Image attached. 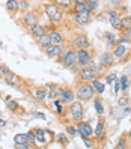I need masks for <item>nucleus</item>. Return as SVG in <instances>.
Wrapping results in <instances>:
<instances>
[{"label": "nucleus", "instance_id": "nucleus-6", "mask_svg": "<svg viewBox=\"0 0 131 149\" xmlns=\"http://www.w3.org/2000/svg\"><path fill=\"white\" fill-rule=\"evenodd\" d=\"M75 53H77V63L80 66H87V65L92 63V56L87 50L80 48V50H77Z\"/></svg>", "mask_w": 131, "mask_h": 149}, {"label": "nucleus", "instance_id": "nucleus-21", "mask_svg": "<svg viewBox=\"0 0 131 149\" xmlns=\"http://www.w3.org/2000/svg\"><path fill=\"white\" fill-rule=\"evenodd\" d=\"M93 107H95V111H97L98 116L104 115V106H102V101H101L100 96H97V98L93 100Z\"/></svg>", "mask_w": 131, "mask_h": 149}, {"label": "nucleus", "instance_id": "nucleus-11", "mask_svg": "<svg viewBox=\"0 0 131 149\" xmlns=\"http://www.w3.org/2000/svg\"><path fill=\"white\" fill-rule=\"evenodd\" d=\"M23 24L26 26V27H29V29H30L32 26L38 24V15L35 14V12H32V11L26 12L24 17H23Z\"/></svg>", "mask_w": 131, "mask_h": 149}, {"label": "nucleus", "instance_id": "nucleus-43", "mask_svg": "<svg viewBox=\"0 0 131 149\" xmlns=\"http://www.w3.org/2000/svg\"><path fill=\"white\" fill-rule=\"evenodd\" d=\"M0 72H2V74H9V69H8V66L2 65V66H0Z\"/></svg>", "mask_w": 131, "mask_h": 149}, {"label": "nucleus", "instance_id": "nucleus-3", "mask_svg": "<svg viewBox=\"0 0 131 149\" xmlns=\"http://www.w3.org/2000/svg\"><path fill=\"white\" fill-rule=\"evenodd\" d=\"M69 113H71V116L75 122H80L83 119V115H84L82 101H72L71 106H69Z\"/></svg>", "mask_w": 131, "mask_h": 149}, {"label": "nucleus", "instance_id": "nucleus-18", "mask_svg": "<svg viewBox=\"0 0 131 149\" xmlns=\"http://www.w3.org/2000/svg\"><path fill=\"white\" fill-rule=\"evenodd\" d=\"M110 24H111V27L113 29H116V30H124L125 27H124V23H122V18L119 15H116V17H110Z\"/></svg>", "mask_w": 131, "mask_h": 149}, {"label": "nucleus", "instance_id": "nucleus-34", "mask_svg": "<svg viewBox=\"0 0 131 149\" xmlns=\"http://www.w3.org/2000/svg\"><path fill=\"white\" fill-rule=\"evenodd\" d=\"M14 142L15 143H26V134H15Z\"/></svg>", "mask_w": 131, "mask_h": 149}, {"label": "nucleus", "instance_id": "nucleus-27", "mask_svg": "<svg viewBox=\"0 0 131 149\" xmlns=\"http://www.w3.org/2000/svg\"><path fill=\"white\" fill-rule=\"evenodd\" d=\"M118 104L121 107H128V104H130V96L125 93V95H122L121 98L118 100Z\"/></svg>", "mask_w": 131, "mask_h": 149}, {"label": "nucleus", "instance_id": "nucleus-40", "mask_svg": "<svg viewBox=\"0 0 131 149\" xmlns=\"http://www.w3.org/2000/svg\"><path fill=\"white\" fill-rule=\"evenodd\" d=\"M66 133L69 134V136H75L77 134V127H66Z\"/></svg>", "mask_w": 131, "mask_h": 149}, {"label": "nucleus", "instance_id": "nucleus-35", "mask_svg": "<svg viewBox=\"0 0 131 149\" xmlns=\"http://www.w3.org/2000/svg\"><path fill=\"white\" fill-rule=\"evenodd\" d=\"M56 139H57V142H59V143H62L63 146H68V143H69V142H68V139H66V136H65V134H59V136H57Z\"/></svg>", "mask_w": 131, "mask_h": 149}, {"label": "nucleus", "instance_id": "nucleus-1", "mask_svg": "<svg viewBox=\"0 0 131 149\" xmlns=\"http://www.w3.org/2000/svg\"><path fill=\"white\" fill-rule=\"evenodd\" d=\"M93 95H95V89L92 87V84H89V83H82L80 86H78V89H77V92H75V96L80 101H91L92 98H93Z\"/></svg>", "mask_w": 131, "mask_h": 149}, {"label": "nucleus", "instance_id": "nucleus-38", "mask_svg": "<svg viewBox=\"0 0 131 149\" xmlns=\"http://www.w3.org/2000/svg\"><path fill=\"white\" fill-rule=\"evenodd\" d=\"M54 106H56V111L57 113H63L65 111V109H63V106H62L60 101H54Z\"/></svg>", "mask_w": 131, "mask_h": 149}, {"label": "nucleus", "instance_id": "nucleus-15", "mask_svg": "<svg viewBox=\"0 0 131 149\" xmlns=\"http://www.w3.org/2000/svg\"><path fill=\"white\" fill-rule=\"evenodd\" d=\"M48 35H50L51 44L60 45V44L63 42V36H62V33H60V32H57V30H51V32H48Z\"/></svg>", "mask_w": 131, "mask_h": 149}, {"label": "nucleus", "instance_id": "nucleus-51", "mask_svg": "<svg viewBox=\"0 0 131 149\" xmlns=\"http://www.w3.org/2000/svg\"><path fill=\"white\" fill-rule=\"evenodd\" d=\"M0 96H2V93H0Z\"/></svg>", "mask_w": 131, "mask_h": 149}, {"label": "nucleus", "instance_id": "nucleus-23", "mask_svg": "<svg viewBox=\"0 0 131 149\" xmlns=\"http://www.w3.org/2000/svg\"><path fill=\"white\" fill-rule=\"evenodd\" d=\"M38 44H39L41 47H44V48H45V47H48L50 44H51L50 35H48V33H44L42 36H39V38H38Z\"/></svg>", "mask_w": 131, "mask_h": 149}, {"label": "nucleus", "instance_id": "nucleus-12", "mask_svg": "<svg viewBox=\"0 0 131 149\" xmlns=\"http://www.w3.org/2000/svg\"><path fill=\"white\" fill-rule=\"evenodd\" d=\"M104 127H106L104 118L100 116V119H98V125H97V128H95V131H93V134L97 136L98 140H102L104 137H106V131H104Z\"/></svg>", "mask_w": 131, "mask_h": 149}, {"label": "nucleus", "instance_id": "nucleus-44", "mask_svg": "<svg viewBox=\"0 0 131 149\" xmlns=\"http://www.w3.org/2000/svg\"><path fill=\"white\" fill-rule=\"evenodd\" d=\"M119 89H121V81L115 80V92H116V93H119Z\"/></svg>", "mask_w": 131, "mask_h": 149}, {"label": "nucleus", "instance_id": "nucleus-13", "mask_svg": "<svg viewBox=\"0 0 131 149\" xmlns=\"http://www.w3.org/2000/svg\"><path fill=\"white\" fill-rule=\"evenodd\" d=\"M91 21V12H78L75 14V23L80 24V26H84Z\"/></svg>", "mask_w": 131, "mask_h": 149}, {"label": "nucleus", "instance_id": "nucleus-5", "mask_svg": "<svg viewBox=\"0 0 131 149\" xmlns=\"http://www.w3.org/2000/svg\"><path fill=\"white\" fill-rule=\"evenodd\" d=\"M127 38H122L121 41H118V45L115 47V51H113V56L116 59H124L128 54V45H127Z\"/></svg>", "mask_w": 131, "mask_h": 149}, {"label": "nucleus", "instance_id": "nucleus-24", "mask_svg": "<svg viewBox=\"0 0 131 149\" xmlns=\"http://www.w3.org/2000/svg\"><path fill=\"white\" fill-rule=\"evenodd\" d=\"M36 136H35V133H33V130L32 131H29L27 134H26V143H27L29 146H35L36 145Z\"/></svg>", "mask_w": 131, "mask_h": 149}, {"label": "nucleus", "instance_id": "nucleus-46", "mask_svg": "<svg viewBox=\"0 0 131 149\" xmlns=\"http://www.w3.org/2000/svg\"><path fill=\"white\" fill-rule=\"evenodd\" d=\"M118 15V11H110L109 12V18H110V17H116Z\"/></svg>", "mask_w": 131, "mask_h": 149}, {"label": "nucleus", "instance_id": "nucleus-10", "mask_svg": "<svg viewBox=\"0 0 131 149\" xmlns=\"http://www.w3.org/2000/svg\"><path fill=\"white\" fill-rule=\"evenodd\" d=\"M59 98L62 102H72L74 98H75V93L69 89V87H60L59 89Z\"/></svg>", "mask_w": 131, "mask_h": 149}, {"label": "nucleus", "instance_id": "nucleus-25", "mask_svg": "<svg viewBox=\"0 0 131 149\" xmlns=\"http://www.w3.org/2000/svg\"><path fill=\"white\" fill-rule=\"evenodd\" d=\"M98 8V2H95V0H86V3H84V9L86 12H92L95 11Z\"/></svg>", "mask_w": 131, "mask_h": 149}, {"label": "nucleus", "instance_id": "nucleus-9", "mask_svg": "<svg viewBox=\"0 0 131 149\" xmlns=\"http://www.w3.org/2000/svg\"><path fill=\"white\" fill-rule=\"evenodd\" d=\"M77 133L80 134L82 137H91L93 134V130L91 127L89 122H77Z\"/></svg>", "mask_w": 131, "mask_h": 149}, {"label": "nucleus", "instance_id": "nucleus-22", "mask_svg": "<svg viewBox=\"0 0 131 149\" xmlns=\"http://www.w3.org/2000/svg\"><path fill=\"white\" fill-rule=\"evenodd\" d=\"M92 87H93V89L97 91L100 95L104 93V91H106V86H104V83H101L98 78H93V80H92Z\"/></svg>", "mask_w": 131, "mask_h": 149}, {"label": "nucleus", "instance_id": "nucleus-16", "mask_svg": "<svg viewBox=\"0 0 131 149\" xmlns=\"http://www.w3.org/2000/svg\"><path fill=\"white\" fill-rule=\"evenodd\" d=\"M113 53H110V51H106L102 56H101V59H100V65L101 66H110L111 63H113Z\"/></svg>", "mask_w": 131, "mask_h": 149}, {"label": "nucleus", "instance_id": "nucleus-8", "mask_svg": "<svg viewBox=\"0 0 131 149\" xmlns=\"http://www.w3.org/2000/svg\"><path fill=\"white\" fill-rule=\"evenodd\" d=\"M72 45L77 48V50H80V48H84V50H87L91 47V44H89V39H87V36L84 33H78L77 36L74 38V41H72Z\"/></svg>", "mask_w": 131, "mask_h": 149}, {"label": "nucleus", "instance_id": "nucleus-28", "mask_svg": "<svg viewBox=\"0 0 131 149\" xmlns=\"http://www.w3.org/2000/svg\"><path fill=\"white\" fill-rule=\"evenodd\" d=\"M54 3L62 9V8H69L72 5V0H54Z\"/></svg>", "mask_w": 131, "mask_h": 149}, {"label": "nucleus", "instance_id": "nucleus-2", "mask_svg": "<svg viewBox=\"0 0 131 149\" xmlns=\"http://www.w3.org/2000/svg\"><path fill=\"white\" fill-rule=\"evenodd\" d=\"M44 9H45V14L53 21H56V23H59L60 20L63 18V12L60 11V8L56 3H47V5H44Z\"/></svg>", "mask_w": 131, "mask_h": 149}, {"label": "nucleus", "instance_id": "nucleus-42", "mask_svg": "<svg viewBox=\"0 0 131 149\" xmlns=\"http://www.w3.org/2000/svg\"><path fill=\"white\" fill-rule=\"evenodd\" d=\"M82 139H83V142L86 143V146H87V148H92V146H93V143L89 140V137H82Z\"/></svg>", "mask_w": 131, "mask_h": 149}, {"label": "nucleus", "instance_id": "nucleus-41", "mask_svg": "<svg viewBox=\"0 0 131 149\" xmlns=\"http://www.w3.org/2000/svg\"><path fill=\"white\" fill-rule=\"evenodd\" d=\"M14 148H15V149H29L30 146H29L27 143H15Z\"/></svg>", "mask_w": 131, "mask_h": 149}, {"label": "nucleus", "instance_id": "nucleus-17", "mask_svg": "<svg viewBox=\"0 0 131 149\" xmlns=\"http://www.w3.org/2000/svg\"><path fill=\"white\" fill-rule=\"evenodd\" d=\"M33 96H35V100L39 101V102L45 101L47 100V89H45V87H38V89H35Z\"/></svg>", "mask_w": 131, "mask_h": 149}, {"label": "nucleus", "instance_id": "nucleus-33", "mask_svg": "<svg viewBox=\"0 0 131 149\" xmlns=\"http://www.w3.org/2000/svg\"><path fill=\"white\" fill-rule=\"evenodd\" d=\"M5 81H6V84H9V86H15V77L11 75V72L5 74Z\"/></svg>", "mask_w": 131, "mask_h": 149}, {"label": "nucleus", "instance_id": "nucleus-19", "mask_svg": "<svg viewBox=\"0 0 131 149\" xmlns=\"http://www.w3.org/2000/svg\"><path fill=\"white\" fill-rule=\"evenodd\" d=\"M30 33H32V36L33 38H39V36H42V35L44 33H45V29H44L42 27V26L38 23V24H35V26H32V27H30Z\"/></svg>", "mask_w": 131, "mask_h": 149}, {"label": "nucleus", "instance_id": "nucleus-45", "mask_svg": "<svg viewBox=\"0 0 131 149\" xmlns=\"http://www.w3.org/2000/svg\"><path fill=\"white\" fill-rule=\"evenodd\" d=\"M20 8H24V9H27V8H29L27 2H24V0H21V3H20Z\"/></svg>", "mask_w": 131, "mask_h": 149}, {"label": "nucleus", "instance_id": "nucleus-29", "mask_svg": "<svg viewBox=\"0 0 131 149\" xmlns=\"http://www.w3.org/2000/svg\"><path fill=\"white\" fill-rule=\"evenodd\" d=\"M33 133H35V136H36L38 142H39V143H44V130L36 128V130H33Z\"/></svg>", "mask_w": 131, "mask_h": 149}, {"label": "nucleus", "instance_id": "nucleus-30", "mask_svg": "<svg viewBox=\"0 0 131 149\" xmlns=\"http://www.w3.org/2000/svg\"><path fill=\"white\" fill-rule=\"evenodd\" d=\"M119 81H121V87H122V89L127 91V89H128V86H130V80H128V77H127V75H122Z\"/></svg>", "mask_w": 131, "mask_h": 149}, {"label": "nucleus", "instance_id": "nucleus-47", "mask_svg": "<svg viewBox=\"0 0 131 149\" xmlns=\"http://www.w3.org/2000/svg\"><path fill=\"white\" fill-rule=\"evenodd\" d=\"M36 118H39V119H45V115H42V113H36Z\"/></svg>", "mask_w": 131, "mask_h": 149}, {"label": "nucleus", "instance_id": "nucleus-32", "mask_svg": "<svg viewBox=\"0 0 131 149\" xmlns=\"http://www.w3.org/2000/svg\"><path fill=\"white\" fill-rule=\"evenodd\" d=\"M8 104H6V107L8 109H9L11 111H17V110H18V104H17L14 100H9V101H6Z\"/></svg>", "mask_w": 131, "mask_h": 149}, {"label": "nucleus", "instance_id": "nucleus-48", "mask_svg": "<svg viewBox=\"0 0 131 149\" xmlns=\"http://www.w3.org/2000/svg\"><path fill=\"white\" fill-rule=\"evenodd\" d=\"M74 3H86V0H74Z\"/></svg>", "mask_w": 131, "mask_h": 149}, {"label": "nucleus", "instance_id": "nucleus-20", "mask_svg": "<svg viewBox=\"0 0 131 149\" xmlns=\"http://www.w3.org/2000/svg\"><path fill=\"white\" fill-rule=\"evenodd\" d=\"M6 9L9 11L11 14H17L18 9H20L18 0H8V2H6Z\"/></svg>", "mask_w": 131, "mask_h": 149}, {"label": "nucleus", "instance_id": "nucleus-36", "mask_svg": "<svg viewBox=\"0 0 131 149\" xmlns=\"http://www.w3.org/2000/svg\"><path fill=\"white\" fill-rule=\"evenodd\" d=\"M115 148H116V149H124V148H127V139H125V137H121L119 142H118V145H116Z\"/></svg>", "mask_w": 131, "mask_h": 149}, {"label": "nucleus", "instance_id": "nucleus-7", "mask_svg": "<svg viewBox=\"0 0 131 149\" xmlns=\"http://www.w3.org/2000/svg\"><path fill=\"white\" fill-rule=\"evenodd\" d=\"M78 78H80L82 81H92L95 77H97V72L93 71V69L87 65V66H82V69H78Z\"/></svg>", "mask_w": 131, "mask_h": 149}, {"label": "nucleus", "instance_id": "nucleus-26", "mask_svg": "<svg viewBox=\"0 0 131 149\" xmlns=\"http://www.w3.org/2000/svg\"><path fill=\"white\" fill-rule=\"evenodd\" d=\"M53 139H54L53 131H50V130L44 131V143H51V142H53Z\"/></svg>", "mask_w": 131, "mask_h": 149}, {"label": "nucleus", "instance_id": "nucleus-50", "mask_svg": "<svg viewBox=\"0 0 131 149\" xmlns=\"http://www.w3.org/2000/svg\"><path fill=\"white\" fill-rule=\"evenodd\" d=\"M128 137L131 139V131H128Z\"/></svg>", "mask_w": 131, "mask_h": 149}, {"label": "nucleus", "instance_id": "nucleus-52", "mask_svg": "<svg viewBox=\"0 0 131 149\" xmlns=\"http://www.w3.org/2000/svg\"><path fill=\"white\" fill-rule=\"evenodd\" d=\"M0 75H2V72H0Z\"/></svg>", "mask_w": 131, "mask_h": 149}, {"label": "nucleus", "instance_id": "nucleus-53", "mask_svg": "<svg viewBox=\"0 0 131 149\" xmlns=\"http://www.w3.org/2000/svg\"><path fill=\"white\" fill-rule=\"evenodd\" d=\"M95 2H97V0H95Z\"/></svg>", "mask_w": 131, "mask_h": 149}, {"label": "nucleus", "instance_id": "nucleus-37", "mask_svg": "<svg viewBox=\"0 0 131 149\" xmlns=\"http://www.w3.org/2000/svg\"><path fill=\"white\" fill-rule=\"evenodd\" d=\"M115 80H116V74H107L106 75V83H115Z\"/></svg>", "mask_w": 131, "mask_h": 149}, {"label": "nucleus", "instance_id": "nucleus-14", "mask_svg": "<svg viewBox=\"0 0 131 149\" xmlns=\"http://www.w3.org/2000/svg\"><path fill=\"white\" fill-rule=\"evenodd\" d=\"M60 51H62V47H60V45H56V44H50L48 47H45V53H47L50 57L59 56Z\"/></svg>", "mask_w": 131, "mask_h": 149}, {"label": "nucleus", "instance_id": "nucleus-39", "mask_svg": "<svg viewBox=\"0 0 131 149\" xmlns=\"http://www.w3.org/2000/svg\"><path fill=\"white\" fill-rule=\"evenodd\" d=\"M122 23H124V27H130L131 26V15H127L122 18Z\"/></svg>", "mask_w": 131, "mask_h": 149}, {"label": "nucleus", "instance_id": "nucleus-31", "mask_svg": "<svg viewBox=\"0 0 131 149\" xmlns=\"http://www.w3.org/2000/svg\"><path fill=\"white\" fill-rule=\"evenodd\" d=\"M104 38H106V39L111 44V45H115V44H116V36H115L113 33H110V32H106V33H104Z\"/></svg>", "mask_w": 131, "mask_h": 149}, {"label": "nucleus", "instance_id": "nucleus-4", "mask_svg": "<svg viewBox=\"0 0 131 149\" xmlns=\"http://www.w3.org/2000/svg\"><path fill=\"white\" fill-rule=\"evenodd\" d=\"M60 59H59V62H62L63 66L66 68H71L74 65H77V53L74 50H68L65 54H59Z\"/></svg>", "mask_w": 131, "mask_h": 149}, {"label": "nucleus", "instance_id": "nucleus-49", "mask_svg": "<svg viewBox=\"0 0 131 149\" xmlns=\"http://www.w3.org/2000/svg\"><path fill=\"white\" fill-rule=\"evenodd\" d=\"M5 124H6L5 120H0V127H5Z\"/></svg>", "mask_w": 131, "mask_h": 149}]
</instances>
